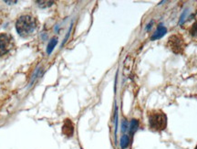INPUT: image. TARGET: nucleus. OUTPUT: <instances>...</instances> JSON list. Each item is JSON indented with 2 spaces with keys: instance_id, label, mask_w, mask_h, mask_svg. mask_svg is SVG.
Segmentation results:
<instances>
[{
  "instance_id": "6",
  "label": "nucleus",
  "mask_w": 197,
  "mask_h": 149,
  "mask_svg": "<svg viewBox=\"0 0 197 149\" xmlns=\"http://www.w3.org/2000/svg\"><path fill=\"white\" fill-rule=\"evenodd\" d=\"M74 132V126L73 124L70 120H66L64 125H63V133L68 136H71Z\"/></svg>"
},
{
  "instance_id": "3",
  "label": "nucleus",
  "mask_w": 197,
  "mask_h": 149,
  "mask_svg": "<svg viewBox=\"0 0 197 149\" xmlns=\"http://www.w3.org/2000/svg\"><path fill=\"white\" fill-rule=\"evenodd\" d=\"M168 46L174 53L181 54L184 49V42L179 35H173L168 40Z\"/></svg>"
},
{
  "instance_id": "1",
  "label": "nucleus",
  "mask_w": 197,
  "mask_h": 149,
  "mask_svg": "<svg viewBox=\"0 0 197 149\" xmlns=\"http://www.w3.org/2000/svg\"><path fill=\"white\" fill-rule=\"evenodd\" d=\"M38 28V23L35 18L30 15H23L19 17L16 23V29L21 37H29Z\"/></svg>"
},
{
  "instance_id": "11",
  "label": "nucleus",
  "mask_w": 197,
  "mask_h": 149,
  "mask_svg": "<svg viewBox=\"0 0 197 149\" xmlns=\"http://www.w3.org/2000/svg\"><path fill=\"white\" fill-rule=\"evenodd\" d=\"M127 130H129V124H128L127 120H123L122 123V131L124 133Z\"/></svg>"
},
{
  "instance_id": "12",
  "label": "nucleus",
  "mask_w": 197,
  "mask_h": 149,
  "mask_svg": "<svg viewBox=\"0 0 197 149\" xmlns=\"http://www.w3.org/2000/svg\"><path fill=\"white\" fill-rule=\"evenodd\" d=\"M153 24H154V21H153V20H152V21L150 22V23L147 25V27H146V30H147V31H149V30L153 28Z\"/></svg>"
},
{
  "instance_id": "8",
  "label": "nucleus",
  "mask_w": 197,
  "mask_h": 149,
  "mask_svg": "<svg viewBox=\"0 0 197 149\" xmlns=\"http://www.w3.org/2000/svg\"><path fill=\"white\" fill-rule=\"evenodd\" d=\"M120 145H121V147L122 149H126L129 145H130V136L128 135H123L122 137H121V140H120Z\"/></svg>"
},
{
  "instance_id": "2",
  "label": "nucleus",
  "mask_w": 197,
  "mask_h": 149,
  "mask_svg": "<svg viewBox=\"0 0 197 149\" xmlns=\"http://www.w3.org/2000/svg\"><path fill=\"white\" fill-rule=\"evenodd\" d=\"M149 126L155 132L163 131L167 126V117L162 111H153L148 115Z\"/></svg>"
},
{
  "instance_id": "10",
  "label": "nucleus",
  "mask_w": 197,
  "mask_h": 149,
  "mask_svg": "<svg viewBox=\"0 0 197 149\" xmlns=\"http://www.w3.org/2000/svg\"><path fill=\"white\" fill-rule=\"evenodd\" d=\"M190 34H191L193 37H194V38H196L197 37V22L196 23H194V24L192 26V28H191V29H190Z\"/></svg>"
},
{
  "instance_id": "7",
  "label": "nucleus",
  "mask_w": 197,
  "mask_h": 149,
  "mask_svg": "<svg viewBox=\"0 0 197 149\" xmlns=\"http://www.w3.org/2000/svg\"><path fill=\"white\" fill-rule=\"evenodd\" d=\"M139 126H140V123L137 119H132L131 120L130 125H129V132H130V135L132 136L138 131Z\"/></svg>"
},
{
  "instance_id": "4",
  "label": "nucleus",
  "mask_w": 197,
  "mask_h": 149,
  "mask_svg": "<svg viewBox=\"0 0 197 149\" xmlns=\"http://www.w3.org/2000/svg\"><path fill=\"white\" fill-rule=\"evenodd\" d=\"M14 39L8 33L0 34V56L7 54L13 46Z\"/></svg>"
},
{
  "instance_id": "9",
  "label": "nucleus",
  "mask_w": 197,
  "mask_h": 149,
  "mask_svg": "<svg viewBox=\"0 0 197 149\" xmlns=\"http://www.w3.org/2000/svg\"><path fill=\"white\" fill-rule=\"evenodd\" d=\"M57 44H58V39L57 38L51 39V40L49 42L48 48H47V53L49 54V55H50L52 51H53V50L55 49V47H56Z\"/></svg>"
},
{
  "instance_id": "5",
  "label": "nucleus",
  "mask_w": 197,
  "mask_h": 149,
  "mask_svg": "<svg viewBox=\"0 0 197 149\" xmlns=\"http://www.w3.org/2000/svg\"><path fill=\"white\" fill-rule=\"evenodd\" d=\"M166 33H167V29H166L163 24H160L158 26V28L156 29L155 32L152 35L151 40L152 41H154V40H160V39H162L165 35Z\"/></svg>"
}]
</instances>
